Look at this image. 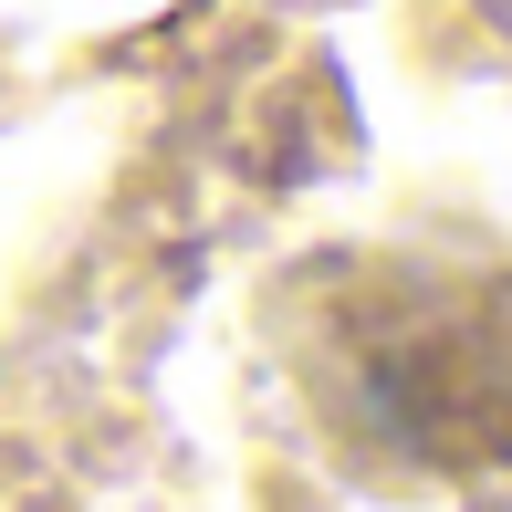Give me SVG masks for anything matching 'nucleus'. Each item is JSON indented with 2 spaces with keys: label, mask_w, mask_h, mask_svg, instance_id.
Returning <instances> with one entry per match:
<instances>
[{
  "label": "nucleus",
  "mask_w": 512,
  "mask_h": 512,
  "mask_svg": "<svg viewBox=\"0 0 512 512\" xmlns=\"http://www.w3.org/2000/svg\"><path fill=\"white\" fill-rule=\"evenodd\" d=\"M304 377L356 450L398 471H492L512 460V283L356 272L314 324Z\"/></svg>",
  "instance_id": "f257e3e1"
}]
</instances>
